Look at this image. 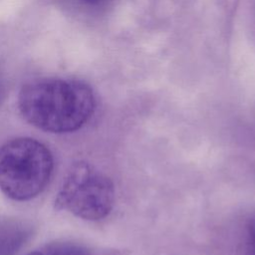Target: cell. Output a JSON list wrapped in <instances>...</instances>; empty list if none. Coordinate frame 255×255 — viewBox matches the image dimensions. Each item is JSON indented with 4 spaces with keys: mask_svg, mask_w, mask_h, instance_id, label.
<instances>
[{
    "mask_svg": "<svg viewBox=\"0 0 255 255\" xmlns=\"http://www.w3.org/2000/svg\"><path fill=\"white\" fill-rule=\"evenodd\" d=\"M40 250L42 255H90L87 248L71 242L51 243Z\"/></svg>",
    "mask_w": 255,
    "mask_h": 255,
    "instance_id": "obj_4",
    "label": "cell"
},
{
    "mask_svg": "<svg viewBox=\"0 0 255 255\" xmlns=\"http://www.w3.org/2000/svg\"><path fill=\"white\" fill-rule=\"evenodd\" d=\"M245 255H255V216L247 224Z\"/></svg>",
    "mask_w": 255,
    "mask_h": 255,
    "instance_id": "obj_5",
    "label": "cell"
},
{
    "mask_svg": "<svg viewBox=\"0 0 255 255\" xmlns=\"http://www.w3.org/2000/svg\"><path fill=\"white\" fill-rule=\"evenodd\" d=\"M81 3H84L86 5H90V6H96V5H100L101 3L104 2V0H78Z\"/></svg>",
    "mask_w": 255,
    "mask_h": 255,
    "instance_id": "obj_6",
    "label": "cell"
},
{
    "mask_svg": "<svg viewBox=\"0 0 255 255\" xmlns=\"http://www.w3.org/2000/svg\"><path fill=\"white\" fill-rule=\"evenodd\" d=\"M53 167V155L42 142L31 137L10 139L0 147V189L13 200H30L45 189Z\"/></svg>",
    "mask_w": 255,
    "mask_h": 255,
    "instance_id": "obj_2",
    "label": "cell"
},
{
    "mask_svg": "<svg viewBox=\"0 0 255 255\" xmlns=\"http://www.w3.org/2000/svg\"><path fill=\"white\" fill-rule=\"evenodd\" d=\"M26 255H42V253H41V250L39 249V250L31 251V252H29V253H28V254H26Z\"/></svg>",
    "mask_w": 255,
    "mask_h": 255,
    "instance_id": "obj_7",
    "label": "cell"
},
{
    "mask_svg": "<svg viewBox=\"0 0 255 255\" xmlns=\"http://www.w3.org/2000/svg\"><path fill=\"white\" fill-rule=\"evenodd\" d=\"M115 185L112 179L94 164L80 160L69 168L55 198L57 210L97 221L107 217L114 208Z\"/></svg>",
    "mask_w": 255,
    "mask_h": 255,
    "instance_id": "obj_3",
    "label": "cell"
},
{
    "mask_svg": "<svg viewBox=\"0 0 255 255\" xmlns=\"http://www.w3.org/2000/svg\"><path fill=\"white\" fill-rule=\"evenodd\" d=\"M22 117L53 133L73 132L92 118L96 100L89 85L68 79H43L26 84L18 95Z\"/></svg>",
    "mask_w": 255,
    "mask_h": 255,
    "instance_id": "obj_1",
    "label": "cell"
}]
</instances>
